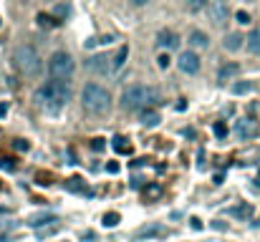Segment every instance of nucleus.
Segmentation results:
<instances>
[{
  "label": "nucleus",
  "instance_id": "1",
  "mask_svg": "<svg viewBox=\"0 0 260 242\" xmlns=\"http://www.w3.org/2000/svg\"><path fill=\"white\" fill-rule=\"evenodd\" d=\"M68 99H71V91H68V84H63V81H48V84H43L33 96V101L41 109H46L48 114L61 111L68 104Z\"/></svg>",
  "mask_w": 260,
  "mask_h": 242
},
{
  "label": "nucleus",
  "instance_id": "2",
  "mask_svg": "<svg viewBox=\"0 0 260 242\" xmlns=\"http://www.w3.org/2000/svg\"><path fill=\"white\" fill-rule=\"evenodd\" d=\"M159 104V91L154 86L146 84H131L122 94V106L127 111H141V109H152Z\"/></svg>",
  "mask_w": 260,
  "mask_h": 242
},
{
  "label": "nucleus",
  "instance_id": "3",
  "mask_svg": "<svg viewBox=\"0 0 260 242\" xmlns=\"http://www.w3.org/2000/svg\"><path fill=\"white\" fill-rule=\"evenodd\" d=\"M81 104L89 114H96V116H104L111 111V104H114V99H111V94L99 86V84H86L84 91H81Z\"/></svg>",
  "mask_w": 260,
  "mask_h": 242
},
{
  "label": "nucleus",
  "instance_id": "4",
  "mask_svg": "<svg viewBox=\"0 0 260 242\" xmlns=\"http://www.w3.org/2000/svg\"><path fill=\"white\" fill-rule=\"evenodd\" d=\"M13 66L23 76H38L41 73V58L33 46H18L13 53Z\"/></svg>",
  "mask_w": 260,
  "mask_h": 242
},
{
  "label": "nucleus",
  "instance_id": "5",
  "mask_svg": "<svg viewBox=\"0 0 260 242\" xmlns=\"http://www.w3.org/2000/svg\"><path fill=\"white\" fill-rule=\"evenodd\" d=\"M73 71H76V63H73V58L63 51L53 53L51 61H48V73L53 76V81H63V84H68V81L73 78Z\"/></svg>",
  "mask_w": 260,
  "mask_h": 242
},
{
  "label": "nucleus",
  "instance_id": "6",
  "mask_svg": "<svg viewBox=\"0 0 260 242\" xmlns=\"http://www.w3.org/2000/svg\"><path fill=\"white\" fill-rule=\"evenodd\" d=\"M207 18H210L212 25L225 28L230 23V5H228V0H210V3H207Z\"/></svg>",
  "mask_w": 260,
  "mask_h": 242
},
{
  "label": "nucleus",
  "instance_id": "7",
  "mask_svg": "<svg viewBox=\"0 0 260 242\" xmlns=\"http://www.w3.org/2000/svg\"><path fill=\"white\" fill-rule=\"evenodd\" d=\"M177 66H179L184 73L195 76V73H200V56H197L195 51H184V53H179V58H177Z\"/></svg>",
  "mask_w": 260,
  "mask_h": 242
},
{
  "label": "nucleus",
  "instance_id": "8",
  "mask_svg": "<svg viewBox=\"0 0 260 242\" xmlns=\"http://www.w3.org/2000/svg\"><path fill=\"white\" fill-rule=\"evenodd\" d=\"M89 71L99 73V76H111V56L106 53H96L94 58H89Z\"/></svg>",
  "mask_w": 260,
  "mask_h": 242
},
{
  "label": "nucleus",
  "instance_id": "9",
  "mask_svg": "<svg viewBox=\"0 0 260 242\" xmlns=\"http://www.w3.org/2000/svg\"><path fill=\"white\" fill-rule=\"evenodd\" d=\"M235 136L238 139H255L258 136V124H255V121L253 119H238L235 121Z\"/></svg>",
  "mask_w": 260,
  "mask_h": 242
},
{
  "label": "nucleus",
  "instance_id": "10",
  "mask_svg": "<svg viewBox=\"0 0 260 242\" xmlns=\"http://www.w3.org/2000/svg\"><path fill=\"white\" fill-rule=\"evenodd\" d=\"M157 46H162V48H167V51H174V48L179 46V35H177L174 30H169V28H162V30L157 33Z\"/></svg>",
  "mask_w": 260,
  "mask_h": 242
},
{
  "label": "nucleus",
  "instance_id": "11",
  "mask_svg": "<svg viewBox=\"0 0 260 242\" xmlns=\"http://www.w3.org/2000/svg\"><path fill=\"white\" fill-rule=\"evenodd\" d=\"M245 46V35L243 33H228L225 38H222V48H225V51H230V53H235V51H240Z\"/></svg>",
  "mask_w": 260,
  "mask_h": 242
},
{
  "label": "nucleus",
  "instance_id": "12",
  "mask_svg": "<svg viewBox=\"0 0 260 242\" xmlns=\"http://www.w3.org/2000/svg\"><path fill=\"white\" fill-rule=\"evenodd\" d=\"M169 230L164 225H144L141 230H136V240H146V237H164Z\"/></svg>",
  "mask_w": 260,
  "mask_h": 242
},
{
  "label": "nucleus",
  "instance_id": "13",
  "mask_svg": "<svg viewBox=\"0 0 260 242\" xmlns=\"http://www.w3.org/2000/svg\"><path fill=\"white\" fill-rule=\"evenodd\" d=\"M187 43L192 46V51H195V53H197V51H205V48L210 46V35H207L205 30H192Z\"/></svg>",
  "mask_w": 260,
  "mask_h": 242
},
{
  "label": "nucleus",
  "instance_id": "14",
  "mask_svg": "<svg viewBox=\"0 0 260 242\" xmlns=\"http://www.w3.org/2000/svg\"><path fill=\"white\" fill-rule=\"evenodd\" d=\"M127 58H129V46H119V51H117L114 56H111V76L119 73V71L124 68Z\"/></svg>",
  "mask_w": 260,
  "mask_h": 242
},
{
  "label": "nucleus",
  "instance_id": "15",
  "mask_svg": "<svg viewBox=\"0 0 260 242\" xmlns=\"http://www.w3.org/2000/svg\"><path fill=\"white\" fill-rule=\"evenodd\" d=\"M245 48H248V53H253V56H260V28L250 30V35L245 38Z\"/></svg>",
  "mask_w": 260,
  "mask_h": 242
},
{
  "label": "nucleus",
  "instance_id": "16",
  "mask_svg": "<svg viewBox=\"0 0 260 242\" xmlns=\"http://www.w3.org/2000/svg\"><path fill=\"white\" fill-rule=\"evenodd\" d=\"M238 71H240L238 63H222L217 68V81H230L233 76H238Z\"/></svg>",
  "mask_w": 260,
  "mask_h": 242
},
{
  "label": "nucleus",
  "instance_id": "17",
  "mask_svg": "<svg viewBox=\"0 0 260 242\" xmlns=\"http://www.w3.org/2000/svg\"><path fill=\"white\" fill-rule=\"evenodd\" d=\"M139 119H141V124H144V126H157L159 121H162L159 114H157L154 109H141V111H139Z\"/></svg>",
  "mask_w": 260,
  "mask_h": 242
},
{
  "label": "nucleus",
  "instance_id": "18",
  "mask_svg": "<svg viewBox=\"0 0 260 242\" xmlns=\"http://www.w3.org/2000/svg\"><path fill=\"white\" fill-rule=\"evenodd\" d=\"M255 89V84L253 81H240V84H235L233 89H230V94H235V96H243V94H250Z\"/></svg>",
  "mask_w": 260,
  "mask_h": 242
},
{
  "label": "nucleus",
  "instance_id": "19",
  "mask_svg": "<svg viewBox=\"0 0 260 242\" xmlns=\"http://www.w3.org/2000/svg\"><path fill=\"white\" fill-rule=\"evenodd\" d=\"M48 222H56V217H53V215H35V217L28 220L30 227H43V225H48Z\"/></svg>",
  "mask_w": 260,
  "mask_h": 242
},
{
  "label": "nucleus",
  "instance_id": "20",
  "mask_svg": "<svg viewBox=\"0 0 260 242\" xmlns=\"http://www.w3.org/2000/svg\"><path fill=\"white\" fill-rule=\"evenodd\" d=\"M111 146H114V151H117V154H131V144H127V139H124V136H117Z\"/></svg>",
  "mask_w": 260,
  "mask_h": 242
},
{
  "label": "nucleus",
  "instance_id": "21",
  "mask_svg": "<svg viewBox=\"0 0 260 242\" xmlns=\"http://www.w3.org/2000/svg\"><path fill=\"white\" fill-rule=\"evenodd\" d=\"M230 212H233L238 220H248V217L253 215V205H248V202H245V205H240V207H233Z\"/></svg>",
  "mask_w": 260,
  "mask_h": 242
},
{
  "label": "nucleus",
  "instance_id": "22",
  "mask_svg": "<svg viewBox=\"0 0 260 242\" xmlns=\"http://www.w3.org/2000/svg\"><path fill=\"white\" fill-rule=\"evenodd\" d=\"M207 3H210V0H184V5H187L190 13H200V10H205Z\"/></svg>",
  "mask_w": 260,
  "mask_h": 242
},
{
  "label": "nucleus",
  "instance_id": "23",
  "mask_svg": "<svg viewBox=\"0 0 260 242\" xmlns=\"http://www.w3.org/2000/svg\"><path fill=\"white\" fill-rule=\"evenodd\" d=\"M66 187H68V189H76V192H84V194H89V189H86V184H84V179H81V177H73V179H68V182H66Z\"/></svg>",
  "mask_w": 260,
  "mask_h": 242
},
{
  "label": "nucleus",
  "instance_id": "24",
  "mask_svg": "<svg viewBox=\"0 0 260 242\" xmlns=\"http://www.w3.org/2000/svg\"><path fill=\"white\" fill-rule=\"evenodd\" d=\"M68 13H71V5H68V3H61V5H56V10H53V18L61 23V20H66V18H68Z\"/></svg>",
  "mask_w": 260,
  "mask_h": 242
},
{
  "label": "nucleus",
  "instance_id": "25",
  "mask_svg": "<svg viewBox=\"0 0 260 242\" xmlns=\"http://www.w3.org/2000/svg\"><path fill=\"white\" fill-rule=\"evenodd\" d=\"M38 25H41V28H56V25H58V20H56L53 15L38 13Z\"/></svg>",
  "mask_w": 260,
  "mask_h": 242
},
{
  "label": "nucleus",
  "instance_id": "26",
  "mask_svg": "<svg viewBox=\"0 0 260 242\" xmlns=\"http://www.w3.org/2000/svg\"><path fill=\"white\" fill-rule=\"evenodd\" d=\"M159 194H162L159 184H146V187H144V197H146V199H154V197H159Z\"/></svg>",
  "mask_w": 260,
  "mask_h": 242
},
{
  "label": "nucleus",
  "instance_id": "27",
  "mask_svg": "<svg viewBox=\"0 0 260 242\" xmlns=\"http://www.w3.org/2000/svg\"><path fill=\"white\" fill-rule=\"evenodd\" d=\"M119 225V215L117 212H106L104 215V227H117Z\"/></svg>",
  "mask_w": 260,
  "mask_h": 242
},
{
  "label": "nucleus",
  "instance_id": "28",
  "mask_svg": "<svg viewBox=\"0 0 260 242\" xmlns=\"http://www.w3.org/2000/svg\"><path fill=\"white\" fill-rule=\"evenodd\" d=\"M235 20H238V25H250V13L248 10H238L235 13Z\"/></svg>",
  "mask_w": 260,
  "mask_h": 242
},
{
  "label": "nucleus",
  "instance_id": "29",
  "mask_svg": "<svg viewBox=\"0 0 260 242\" xmlns=\"http://www.w3.org/2000/svg\"><path fill=\"white\" fill-rule=\"evenodd\" d=\"M212 131H215V136H220V139H225V136H228V126L222 124V121H217V124L212 126Z\"/></svg>",
  "mask_w": 260,
  "mask_h": 242
},
{
  "label": "nucleus",
  "instance_id": "30",
  "mask_svg": "<svg viewBox=\"0 0 260 242\" xmlns=\"http://www.w3.org/2000/svg\"><path fill=\"white\" fill-rule=\"evenodd\" d=\"M0 169L13 172V169H15V161H13V159H0Z\"/></svg>",
  "mask_w": 260,
  "mask_h": 242
},
{
  "label": "nucleus",
  "instance_id": "31",
  "mask_svg": "<svg viewBox=\"0 0 260 242\" xmlns=\"http://www.w3.org/2000/svg\"><path fill=\"white\" fill-rule=\"evenodd\" d=\"M106 172H109V174H119V161H109V164H106Z\"/></svg>",
  "mask_w": 260,
  "mask_h": 242
},
{
  "label": "nucleus",
  "instance_id": "32",
  "mask_svg": "<svg viewBox=\"0 0 260 242\" xmlns=\"http://www.w3.org/2000/svg\"><path fill=\"white\" fill-rule=\"evenodd\" d=\"M104 146H106L104 139H94V141H91V149H94V151H104Z\"/></svg>",
  "mask_w": 260,
  "mask_h": 242
},
{
  "label": "nucleus",
  "instance_id": "33",
  "mask_svg": "<svg viewBox=\"0 0 260 242\" xmlns=\"http://www.w3.org/2000/svg\"><path fill=\"white\" fill-rule=\"evenodd\" d=\"M157 61H159V68H167V66H169V56H167V53H162Z\"/></svg>",
  "mask_w": 260,
  "mask_h": 242
},
{
  "label": "nucleus",
  "instance_id": "34",
  "mask_svg": "<svg viewBox=\"0 0 260 242\" xmlns=\"http://www.w3.org/2000/svg\"><path fill=\"white\" fill-rule=\"evenodd\" d=\"M15 149H20V151H28V141L18 139V141H15Z\"/></svg>",
  "mask_w": 260,
  "mask_h": 242
},
{
  "label": "nucleus",
  "instance_id": "35",
  "mask_svg": "<svg viewBox=\"0 0 260 242\" xmlns=\"http://www.w3.org/2000/svg\"><path fill=\"white\" fill-rule=\"evenodd\" d=\"M8 116V104H0V119Z\"/></svg>",
  "mask_w": 260,
  "mask_h": 242
},
{
  "label": "nucleus",
  "instance_id": "36",
  "mask_svg": "<svg viewBox=\"0 0 260 242\" xmlns=\"http://www.w3.org/2000/svg\"><path fill=\"white\" fill-rule=\"evenodd\" d=\"M190 225H192V230H202V222H200V220H192Z\"/></svg>",
  "mask_w": 260,
  "mask_h": 242
}]
</instances>
